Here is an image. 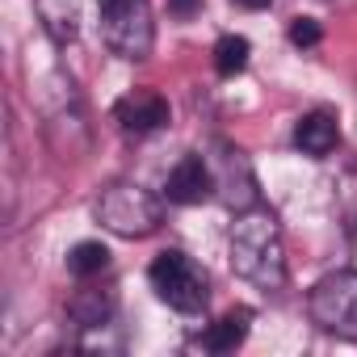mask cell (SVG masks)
<instances>
[{
  "label": "cell",
  "instance_id": "e0dca14e",
  "mask_svg": "<svg viewBox=\"0 0 357 357\" xmlns=\"http://www.w3.org/2000/svg\"><path fill=\"white\" fill-rule=\"evenodd\" d=\"M168 9H172V17L190 22L194 13H202V0H168Z\"/></svg>",
  "mask_w": 357,
  "mask_h": 357
},
{
  "label": "cell",
  "instance_id": "30bf717a",
  "mask_svg": "<svg viewBox=\"0 0 357 357\" xmlns=\"http://www.w3.org/2000/svg\"><path fill=\"white\" fill-rule=\"evenodd\" d=\"M34 9L55 47H72L80 38V0H34Z\"/></svg>",
  "mask_w": 357,
  "mask_h": 357
},
{
  "label": "cell",
  "instance_id": "2e32d148",
  "mask_svg": "<svg viewBox=\"0 0 357 357\" xmlns=\"http://www.w3.org/2000/svg\"><path fill=\"white\" fill-rule=\"evenodd\" d=\"M319 43H324V26H319L315 17H294V22H290V47L311 51V47H319Z\"/></svg>",
  "mask_w": 357,
  "mask_h": 357
},
{
  "label": "cell",
  "instance_id": "277c9868",
  "mask_svg": "<svg viewBox=\"0 0 357 357\" xmlns=\"http://www.w3.org/2000/svg\"><path fill=\"white\" fill-rule=\"evenodd\" d=\"M147 282H151V290H155V298L164 307L181 311V315H198L211 303V278H206V269L190 252H181V248H164L151 261Z\"/></svg>",
  "mask_w": 357,
  "mask_h": 357
},
{
  "label": "cell",
  "instance_id": "4fadbf2b",
  "mask_svg": "<svg viewBox=\"0 0 357 357\" xmlns=\"http://www.w3.org/2000/svg\"><path fill=\"white\" fill-rule=\"evenodd\" d=\"M109 269V248L101 240H80L72 252H68V273L80 278V282H93Z\"/></svg>",
  "mask_w": 357,
  "mask_h": 357
},
{
  "label": "cell",
  "instance_id": "ba28073f",
  "mask_svg": "<svg viewBox=\"0 0 357 357\" xmlns=\"http://www.w3.org/2000/svg\"><path fill=\"white\" fill-rule=\"evenodd\" d=\"M114 118L126 135H151L168 122V101L155 89H130L126 97L114 101Z\"/></svg>",
  "mask_w": 357,
  "mask_h": 357
},
{
  "label": "cell",
  "instance_id": "7a4b0ae2",
  "mask_svg": "<svg viewBox=\"0 0 357 357\" xmlns=\"http://www.w3.org/2000/svg\"><path fill=\"white\" fill-rule=\"evenodd\" d=\"M93 215H97V223H101L109 236L147 240V236H155L160 223H164V202H160L151 190L135 185V181H109V185L97 194Z\"/></svg>",
  "mask_w": 357,
  "mask_h": 357
},
{
  "label": "cell",
  "instance_id": "5bb4252c",
  "mask_svg": "<svg viewBox=\"0 0 357 357\" xmlns=\"http://www.w3.org/2000/svg\"><path fill=\"white\" fill-rule=\"evenodd\" d=\"M248 59H252V47H248V38L244 34H223L219 43H215V72L219 76H240L244 68H248Z\"/></svg>",
  "mask_w": 357,
  "mask_h": 357
},
{
  "label": "cell",
  "instance_id": "6da1fadb",
  "mask_svg": "<svg viewBox=\"0 0 357 357\" xmlns=\"http://www.w3.org/2000/svg\"><path fill=\"white\" fill-rule=\"evenodd\" d=\"M227 261L231 273L244 278L257 290H282L286 286V244L278 215L265 206L240 211L231 231H227Z\"/></svg>",
  "mask_w": 357,
  "mask_h": 357
},
{
  "label": "cell",
  "instance_id": "3957f363",
  "mask_svg": "<svg viewBox=\"0 0 357 357\" xmlns=\"http://www.w3.org/2000/svg\"><path fill=\"white\" fill-rule=\"evenodd\" d=\"M97 26L101 43L126 63H143L155 47L151 0H97Z\"/></svg>",
  "mask_w": 357,
  "mask_h": 357
},
{
  "label": "cell",
  "instance_id": "5b68a950",
  "mask_svg": "<svg viewBox=\"0 0 357 357\" xmlns=\"http://www.w3.org/2000/svg\"><path fill=\"white\" fill-rule=\"evenodd\" d=\"M307 315L336 340H357V269L324 273L307 294Z\"/></svg>",
  "mask_w": 357,
  "mask_h": 357
},
{
  "label": "cell",
  "instance_id": "8992f818",
  "mask_svg": "<svg viewBox=\"0 0 357 357\" xmlns=\"http://www.w3.org/2000/svg\"><path fill=\"white\" fill-rule=\"evenodd\" d=\"M211 172H215V194H219V202H223L231 215L261 206V185H257L252 160H248L236 143L219 139V143L211 147Z\"/></svg>",
  "mask_w": 357,
  "mask_h": 357
},
{
  "label": "cell",
  "instance_id": "9c48e42d",
  "mask_svg": "<svg viewBox=\"0 0 357 357\" xmlns=\"http://www.w3.org/2000/svg\"><path fill=\"white\" fill-rule=\"evenodd\" d=\"M294 147L307 155V160H328L336 147H340V118L332 109H311L298 118L294 126Z\"/></svg>",
  "mask_w": 357,
  "mask_h": 357
},
{
  "label": "cell",
  "instance_id": "ac0fdd59",
  "mask_svg": "<svg viewBox=\"0 0 357 357\" xmlns=\"http://www.w3.org/2000/svg\"><path fill=\"white\" fill-rule=\"evenodd\" d=\"M231 5H240V9H252V13H257V9H269L273 0H231Z\"/></svg>",
  "mask_w": 357,
  "mask_h": 357
},
{
  "label": "cell",
  "instance_id": "9a60e30c",
  "mask_svg": "<svg viewBox=\"0 0 357 357\" xmlns=\"http://www.w3.org/2000/svg\"><path fill=\"white\" fill-rule=\"evenodd\" d=\"M336 211H340L344 227H349V231H357V160H353V164H344L340 181H336Z\"/></svg>",
  "mask_w": 357,
  "mask_h": 357
},
{
  "label": "cell",
  "instance_id": "52a82bcc",
  "mask_svg": "<svg viewBox=\"0 0 357 357\" xmlns=\"http://www.w3.org/2000/svg\"><path fill=\"white\" fill-rule=\"evenodd\" d=\"M215 194V172H211V160L202 151H190L172 164L168 181H164V198L176 202V206H198Z\"/></svg>",
  "mask_w": 357,
  "mask_h": 357
},
{
  "label": "cell",
  "instance_id": "8fae6325",
  "mask_svg": "<svg viewBox=\"0 0 357 357\" xmlns=\"http://www.w3.org/2000/svg\"><path fill=\"white\" fill-rule=\"evenodd\" d=\"M248 328H252V311H248V307H236V311L219 315V319L202 332V349H206V353H236V349L248 340Z\"/></svg>",
  "mask_w": 357,
  "mask_h": 357
},
{
  "label": "cell",
  "instance_id": "7c38bea8",
  "mask_svg": "<svg viewBox=\"0 0 357 357\" xmlns=\"http://www.w3.org/2000/svg\"><path fill=\"white\" fill-rule=\"evenodd\" d=\"M68 315H72L80 328L105 324V319H114V294L84 286V290H76V294H72V303H68Z\"/></svg>",
  "mask_w": 357,
  "mask_h": 357
}]
</instances>
